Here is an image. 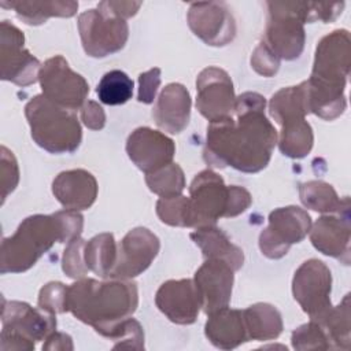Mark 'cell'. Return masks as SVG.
<instances>
[{"label":"cell","instance_id":"obj_39","mask_svg":"<svg viewBox=\"0 0 351 351\" xmlns=\"http://www.w3.org/2000/svg\"><path fill=\"white\" fill-rule=\"evenodd\" d=\"M66 295L67 287L63 282L51 281L40 289L37 306L52 314L66 313Z\"/></svg>","mask_w":351,"mask_h":351},{"label":"cell","instance_id":"obj_1","mask_svg":"<svg viewBox=\"0 0 351 351\" xmlns=\"http://www.w3.org/2000/svg\"><path fill=\"white\" fill-rule=\"evenodd\" d=\"M265 107L262 95L244 92L234 101L236 121L229 117L210 122L203 149L206 163L243 173L263 170L277 143V130L266 118Z\"/></svg>","mask_w":351,"mask_h":351},{"label":"cell","instance_id":"obj_23","mask_svg":"<svg viewBox=\"0 0 351 351\" xmlns=\"http://www.w3.org/2000/svg\"><path fill=\"white\" fill-rule=\"evenodd\" d=\"M204 335L219 350H233L248 341L243 310L225 307L210 314L204 325Z\"/></svg>","mask_w":351,"mask_h":351},{"label":"cell","instance_id":"obj_36","mask_svg":"<svg viewBox=\"0 0 351 351\" xmlns=\"http://www.w3.org/2000/svg\"><path fill=\"white\" fill-rule=\"evenodd\" d=\"M291 343L295 350H332L330 341L322 326L311 321L292 332Z\"/></svg>","mask_w":351,"mask_h":351},{"label":"cell","instance_id":"obj_17","mask_svg":"<svg viewBox=\"0 0 351 351\" xmlns=\"http://www.w3.org/2000/svg\"><path fill=\"white\" fill-rule=\"evenodd\" d=\"M126 154L141 171L149 174L173 162L176 144L165 133L141 126L129 134Z\"/></svg>","mask_w":351,"mask_h":351},{"label":"cell","instance_id":"obj_34","mask_svg":"<svg viewBox=\"0 0 351 351\" xmlns=\"http://www.w3.org/2000/svg\"><path fill=\"white\" fill-rule=\"evenodd\" d=\"M145 182L151 192L160 197H173L182 193L185 188L184 170L178 163H169L167 166L145 174Z\"/></svg>","mask_w":351,"mask_h":351},{"label":"cell","instance_id":"obj_27","mask_svg":"<svg viewBox=\"0 0 351 351\" xmlns=\"http://www.w3.org/2000/svg\"><path fill=\"white\" fill-rule=\"evenodd\" d=\"M243 315L250 340H273L282 332L281 313L269 303L251 304L243 310Z\"/></svg>","mask_w":351,"mask_h":351},{"label":"cell","instance_id":"obj_41","mask_svg":"<svg viewBox=\"0 0 351 351\" xmlns=\"http://www.w3.org/2000/svg\"><path fill=\"white\" fill-rule=\"evenodd\" d=\"M251 67L263 77H273L280 69V59L265 41H261L252 52Z\"/></svg>","mask_w":351,"mask_h":351},{"label":"cell","instance_id":"obj_19","mask_svg":"<svg viewBox=\"0 0 351 351\" xmlns=\"http://www.w3.org/2000/svg\"><path fill=\"white\" fill-rule=\"evenodd\" d=\"M156 307L174 324L191 325L202 308L200 296L191 278L165 281L155 295Z\"/></svg>","mask_w":351,"mask_h":351},{"label":"cell","instance_id":"obj_32","mask_svg":"<svg viewBox=\"0 0 351 351\" xmlns=\"http://www.w3.org/2000/svg\"><path fill=\"white\" fill-rule=\"evenodd\" d=\"M313 144V128L304 118L287 122L281 126L278 148L282 155L292 159H302L311 151Z\"/></svg>","mask_w":351,"mask_h":351},{"label":"cell","instance_id":"obj_14","mask_svg":"<svg viewBox=\"0 0 351 351\" xmlns=\"http://www.w3.org/2000/svg\"><path fill=\"white\" fill-rule=\"evenodd\" d=\"M160 250V241L149 229L129 230L117 244V261L108 278L130 280L145 271Z\"/></svg>","mask_w":351,"mask_h":351},{"label":"cell","instance_id":"obj_22","mask_svg":"<svg viewBox=\"0 0 351 351\" xmlns=\"http://www.w3.org/2000/svg\"><path fill=\"white\" fill-rule=\"evenodd\" d=\"M97 181L84 169L59 173L52 181V193L67 210H88L97 197Z\"/></svg>","mask_w":351,"mask_h":351},{"label":"cell","instance_id":"obj_5","mask_svg":"<svg viewBox=\"0 0 351 351\" xmlns=\"http://www.w3.org/2000/svg\"><path fill=\"white\" fill-rule=\"evenodd\" d=\"M56 329L55 314L26 302L5 300L1 306L0 348L32 351L37 341L45 340Z\"/></svg>","mask_w":351,"mask_h":351},{"label":"cell","instance_id":"obj_9","mask_svg":"<svg viewBox=\"0 0 351 351\" xmlns=\"http://www.w3.org/2000/svg\"><path fill=\"white\" fill-rule=\"evenodd\" d=\"M311 228V217L298 206H287L269 214V225L259 234V248L269 259H280L292 244L300 243Z\"/></svg>","mask_w":351,"mask_h":351},{"label":"cell","instance_id":"obj_13","mask_svg":"<svg viewBox=\"0 0 351 351\" xmlns=\"http://www.w3.org/2000/svg\"><path fill=\"white\" fill-rule=\"evenodd\" d=\"M23 33L10 23H0V67L1 80L18 86H29L38 80L41 64L27 49L23 48Z\"/></svg>","mask_w":351,"mask_h":351},{"label":"cell","instance_id":"obj_8","mask_svg":"<svg viewBox=\"0 0 351 351\" xmlns=\"http://www.w3.org/2000/svg\"><path fill=\"white\" fill-rule=\"evenodd\" d=\"M351 67V41L346 29L322 37L315 48L308 81L326 88L344 90Z\"/></svg>","mask_w":351,"mask_h":351},{"label":"cell","instance_id":"obj_30","mask_svg":"<svg viewBox=\"0 0 351 351\" xmlns=\"http://www.w3.org/2000/svg\"><path fill=\"white\" fill-rule=\"evenodd\" d=\"M351 314H350V295L347 293L337 306H332L329 311L318 321L325 330L332 348L350 350L351 346Z\"/></svg>","mask_w":351,"mask_h":351},{"label":"cell","instance_id":"obj_16","mask_svg":"<svg viewBox=\"0 0 351 351\" xmlns=\"http://www.w3.org/2000/svg\"><path fill=\"white\" fill-rule=\"evenodd\" d=\"M188 25L196 37L211 47H223L236 36V21L223 1L192 3Z\"/></svg>","mask_w":351,"mask_h":351},{"label":"cell","instance_id":"obj_2","mask_svg":"<svg viewBox=\"0 0 351 351\" xmlns=\"http://www.w3.org/2000/svg\"><path fill=\"white\" fill-rule=\"evenodd\" d=\"M137 306V285L130 280L97 281L84 277L67 287L66 310L104 337L121 321L132 317Z\"/></svg>","mask_w":351,"mask_h":351},{"label":"cell","instance_id":"obj_43","mask_svg":"<svg viewBox=\"0 0 351 351\" xmlns=\"http://www.w3.org/2000/svg\"><path fill=\"white\" fill-rule=\"evenodd\" d=\"M160 85V69L154 67L138 75V95L137 100L144 104H151L155 99L156 90Z\"/></svg>","mask_w":351,"mask_h":351},{"label":"cell","instance_id":"obj_38","mask_svg":"<svg viewBox=\"0 0 351 351\" xmlns=\"http://www.w3.org/2000/svg\"><path fill=\"white\" fill-rule=\"evenodd\" d=\"M84 250H85V240L81 237L67 243V247L64 248L63 256H62V269L67 277L80 280L88 274L89 269L85 263Z\"/></svg>","mask_w":351,"mask_h":351},{"label":"cell","instance_id":"obj_42","mask_svg":"<svg viewBox=\"0 0 351 351\" xmlns=\"http://www.w3.org/2000/svg\"><path fill=\"white\" fill-rule=\"evenodd\" d=\"M53 215L56 217L62 230L60 243H70L81 236L84 228V217L78 211L66 208L53 213Z\"/></svg>","mask_w":351,"mask_h":351},{"label":"cell","instance_id":"obj_25","mask_svg":"<svg viewBox=\"0 0 351 351\" xmlns=\"http://www.w3.org/2000/svg\"><path fill=\"white\" fill-rule=\"evenodd\" d=\"M1 7L12 8L16 16L25 22L26 25H41L51 16L70 18L75 15L78 10L77 1H62V0H12V1H1Z\"/></svg>","mask_w":351,"mask_h":351},{"label":"cell","instance_id":"obj_20","mask_svg":"<svg viewBox=\"0 0 351 351\" xmlns=\"http://www.w3.org/2000/svg\"><path fill=\"white\" fill-rule=\"evenodd\" d=\"M308 233L315 250L350 265V213L322 215L311 225Z\"/></svg>","mask_w":351,"mask_h":351},{"label":"cell","instance_id":"obj_26","mask_svg":"<svg viewBox=\"0 0 351 351\" xmlns=\"http://www.w3.org/2000/svg\"><path fill=\"white\" fill-rule=\"evenodd\" d=\"M299 197L304 207L322 214H341L350 213V199L339 197L335 188L319 180H311L300 184Z\"/></svg>","mask_w":351,"mask_h":351},{"label":"cell","instance_id":"obj_46","mask_svg":"<svg viewBox=\"0 0 351 351\" xmlns=\"http://www.w3.org/2000/svg\"><path fill=\"white\" fill-rule=\"evenodd\" d=\"M43 346V350H73V340L69 335L62 332H53L49 335Z\"/></svg>","mask_w":351,"mask_h":351},{"label":"cell","instance_id":"obj_24","mask_svg":"<svg viewBox=\"0 0 351 351\" xmlns=\"http://www.w3.org/2000/svg\"><path fill=\"white\" fill-rule=\"evenodd\" d=\"M189 237L200 248L206 259H217L228 263L234 271L241 269L244 263V252L234 245L228 234L217 225L196 228Z\"/></svg>","mask_w":351,"mask_h":351},{"label":"cell","instance_id":"obj_4","mask_svg":"<svg viewBox=\"0 0 351 351\" xmlns=\"http://www.w3.org/2000/svg\"><path fill=\"white\" fill-rule=\"evenodd\" d=\"M25 115L34 143L49 154H71L82 140V129L77 115L36 95L25 106Z\"/></svg>","mask_w":351,"mask_h":351},{"label":"cell","instance_id":"obj_10","mask_svg":"<svg viewBox=\"0 0 351 351\" xmlns=\"http://www.w3.org/2000/svg\"><path fill=\"white\" fill-rule=\"evenodd\" d=\"M38 81L49 101L71 111L81 108L89 93L86 80L75 73L62 55H55L41 64Z\"/></svg>","mask_w":351,"mask_h":351},{"label":"cell","instance_id":"obj_28","mask_svg":"<svg viewBox=\"0 0 351 351\" xmlns=\"http://www.w3.org/2000/svg\"><path fill=\"white\" fill-rule=\"evenodd\" d=\"M269 112L280 126L291 121L303 119L308 114L306 82L277 90L269 101Z\"/></svg>","mask_w":351,"mask_h":351},{"label":"cell","instance_id":"obj_37","mask_svg":"<svg viewBox=\"0 0 351 351\" xmlns=\"http://www.w3.org/2000/svg\"><path fill=\"white\" fill-rule=\"evenodd\" d=\"M110 340L114 341V350L117 348H144V330L138 321L134 318H126L121 321L108 335Z\"/></svg>","mask_w":351,"mask_h":351},{"label":"cell","instance_id":"obj_44","mask_svg":"<svg viewBox=\"0 0 351 351\" xmlns=\"http://www.w3.org/2000/svg\"><path fill=\"white\" fill-rule=\"evenodd\" d=\"M81 121L88 129L100 130L106 125V114L103 107L95 100H88L81 107Z\"/></svg>","mask_w":351,"mask_h":351},{"label":"cell","instance_id":"obj_31","mask_svg":"<svg viewBox=\"0 0 351 351\" xmlns=\"http://www.w3.org/2000/svg\"><path fill=\"white\" fill-rule=\"evenodd\" d=\"M85 263L90 271L108 278L117 261V243L112 233H100L85 243Z\"/></svg>","mask_w":351,"mask_h":351},{"label":"cell","instance_id":"obj_18","mask_svg":"<svg viewBox=\"0 0 351 351\" xmlns=\"http://www.w3.org/2000/svg\"><path fill=\"white\" fill-rule=\"evenodd\" d=\"M234 270L225 262L206 259L196 270L193 282L202 302V310L210 315L228 307L232 298Z\"/></svg>","mask_w":351,"mask_h":351},{"label":"cell","instance_id":"obj_7","mask_svg":"<svg viewBox=\"0 0 351 351\" xmlns=\"http://www.w3.org/2000/svg\"><path fill=\"white\" fill-rule=\"evenodd\" d=\"M269 15L263 41L278 59H298L304 48L306 33L295 1H267Z\"/></svg>","mask_w":351,"mask_h":351},{"label":"cell","instance_id":"obj_33","mask_svg":"<svg viewBox=\"0 0 351 351\" xmlns=\"http://www.w3.org/2000/svg\"><path fill=\"white\" fill-rule=\"evenodd\" d=\"M96 93L104 104H125L133 96V81L125 71L111 70L101 77Z\"/></svg>","mask_w":351,"mask_h":351},{"label":"cell","instance_id":"obj_29","mask_svg":"<svg viewBox=\"0 0 351 351\" xmlns=\"http://www.w3.org/2000/svg\"><path fill=\"white\" fill-rule=\"evenodd\" d=\"M304 82L308 114L313 112L325 121H333L344 112L347 106L344 90L321 86L308 80Z\"/></svg>","mask_w":351,"mask_h":351},{"label":"cell","instance_id":"obj_11","mask_svg":"<svg viewBox=\"0 0 351 351\" xmlns=\"http://www.w3.org/2000/svg\"><path fill=\"white\" fill-rule=\"evenodd\" d=\"M332 273L319 259L304 261L292 278L293 299L311 321L321 319L332 307Z\"/></svg>","mask_w":351,"mask_h":351},{"label":"cell","instance_id":"obj_12","mask_svg":"<svg viewBox=\"0 0 351 351\" xmlns=\"http://www.w3.org/2000/svg\"><path fill=\"white\" fill-rule=\"evenodd\" d=\"M229 199L230 186L225 185L219 174L208 169L200 171L189 186L193 228L215 225L219 218H228Z\"/></svg>","mask_w":351,"mask_h":351},{"label":"cell","instance_id":"obj_6","mask_svg":"<svg viewBox=\"0 0 351 351\" xmlns=\"http://www.w3.org/2000/svg\"><path fill=\"white\" fill-rule=\"evenodd\" d=\"M78 32L85 53L92 58H106L121 51L129 37L128 22L100 8L80 14Z\"/></svg>","mask_w":351,"mask_h":351},{"label":"cell","instance_id":"obj_35","mask_svg":"<svg viewBox=\"0 0 351 351\" xmlns=\"http://www.w3.org/2000/svg\"><path fill=\"white\" fill-rule=\"evenodd\" d=\"M156 214L159 219L170 226L193 228V217L189 197L178 195L173 197H160L156 202Z\"/></svg>","mask_w":351,"mask_h":351},{"label":"cell","instance_id":"obj_40","mask_svg":"<svg viewBox=\"0 0 351 351\" xmlns=\"http://www.w3.org/2000/svg\"><path fill=\"white\" fill-rule=\"evenodd\" d=\"M1 165H0V180H1V203L7 196L16 188L19 182V167L14 154L4 145L0 148Z\"/></svg>","mask_w":351,"mask_h":351},{"label":"cell","instance_id":"obj_15","mask_svg":"<svg viewBox=\"0 0 351 351\" xmlns=\"http://www.w3.org/2000/svg\"><path fill=\"white\" fill-rule=\"evenodd\" d=\"M196 108L210 122L232 117L234 111V88L229 74L208 66L196 78Z\"/></svg>","mask_w":351,"mask_h":351},{"label":"cell","instance_id":"obj_21","mask_svg":"<svg viewBox=\"0 0 351 351\" xmlns=\"http://www.w3.org/2000/svg\"><path fill=\"white\" fill-rule=\"evenodd\" d=\"M191 106V95L182 84H167L159 93L152 110L154 121L162 130L178 134L189 123Z\"/></svg>","mask_w":351,"mask_h":351},{"label":"cell","instance_id":"obj_3","mask_svg":"<svg viewBox=\"0 0 351 351\" xmlns=\"http://www.w3.org/2000/svg\"><path fill=\"white\" fill-rule=\"evenodd\" d=\"M62 230L53 214H36L25 218L15 233L4 237L0 250V273H23L51 250L55 241L60 243Z\"/></svg>","mask_w":351,"mask_h":351},{"label":"cell","instance_id":"obj_45","mask_svg":"<svg viewBox=\"0 0 351 351\" xmlns=\"http://www.w3.org/2000/svg\"><path fill=\"white\" fill-rule=\"evenodd\" d=\"M140 7H141V1H114V0H104V1H100L97 5V8L108 11L125 21L130 16H134Z\"/></svg>","mask_w":351,"mask_h":351}]
</instances>
